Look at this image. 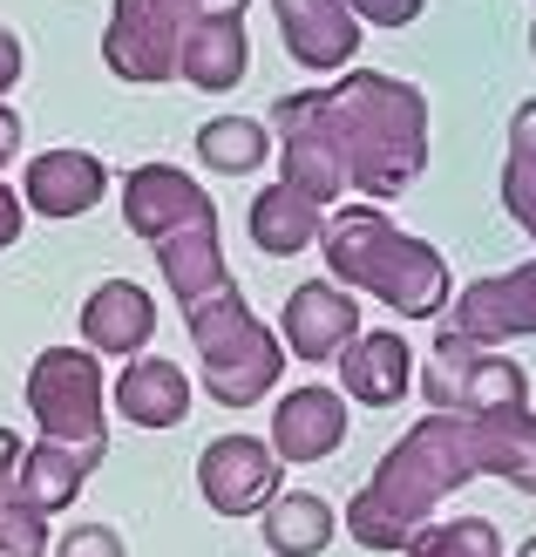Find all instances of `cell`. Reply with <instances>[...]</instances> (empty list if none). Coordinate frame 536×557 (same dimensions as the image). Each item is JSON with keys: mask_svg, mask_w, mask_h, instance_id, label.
Masks as SVG:
<instances>
[{"mask_svg": "<svg viewBox=\"0 0 536 557\" xmlns=\"http://www.w3.org/2000/svg\"><path fill=\"white\" fill-rule=\"evenodd\" d=\"M475 476H502L536 496V408L502 414H428L374 462L366 490L347 504V537L366 550H408L441 496Z\"/></svg>", "mask_w": 536, "mask_h": 557, "instance_id": "obj_1", "label": "cell"}, {"mask_svg": "<svg viewBox=\"0 0 536 557\" xmlns=\"http://www.w3.org/2000/svg\"><path fill=\"white\" fill-rule=\"evenodd\" d=\"M259 517H265V550H278V557H320L333 544V531H340V517H333L320 490H286Z\"/></svg>", "mask_w": 536, "mask_h": 557, "instance_id": "obj_20", "label": "cell"}, {"mask_svg": "<svg viewBox=\"0 0 536 557\" xmlns=\"http://www.w3.org/2000/svg\"><path fill=\"white\" fill-rule=\"evenodd\" d=\"M21 225H27V205L14 198V190H8V184H0V252H8V245L21 238Z\"/></svg>", "mask_w": 536, "mask_h": 557, "instance_id": "obj_30", "label": "cell"}, {"mask_svg": "<svg viewBox=\"0 0 536 557\" xmlns=\"http://www.w3.org/2000/svg\"><path fill=\"white\" fill-rule=\"evenodd\" d=\"M441 333H456V341L483 347V354H502V341H529L536 333V259L462 286V299H456V313H448Z\"/></svg>", "mask_w": 536, "mask_h": 557, "instance_id": "obj_8", "label": "cell"}, {"mask_svg": "<svg viewBox=\"0 0 536 557\" xmlns=\"http://www.w3.org/2000/svg\"><path fill=\"white\" fill-rule=\"evenodd\" d=\"M157 265L163 278H171L177 306L190 313V306H204L217 293H232V265H224V245H217V225H197V232H177L157 245Z\"/></svg>", "mask_w": 536, "mask_h": 557, "instance_id": "obj_19", "label": "cell"}, {"mask_svg": "<svg viewBox=\"0 0 536 557\" xmlns=\"http://www.w3.org/2000/svg\"><path fill=\"white\" fill-rule=\"evenodd\" d=\"M48 557H129V550L109 523H75L62 544H48Z\"/></svg>", "mask_w": 536, "mask_h": 557, "instance_id": "obj_27", "label": "cell"}, {"mask_svg": "<svg viewBox=\"0 0 536 557\" xmlns=\"http://www.w3.org/2000/svg\"><path fill=\"white\" fill-rule=\"evenodd\" d=\"M21 69H27V54H21V35L14 27H0V96L21 82Z\"/></svg>", "mask_w": 536, "mask_h": 557, "instance_id": "obj_29", "label": "cell"}, {"mask_svg": "<svg viewBox=\"0 0 536 557\" xmlns=\"http://www.w3.org/2000/svg\"><path fill=\"white\" fill-rule=\"evenodd\" d=\"M414 387V354L401 333H360L340 354V395H353L360 408H394Z\"/></svg>", "mask_w": 536, "mask_h": 557, "instance_id": "obj_17", "label": "cell"}, {"mask_svg": "<svg viewBox=\"0 0 536 557\" xmlns=\"http://www.w3.org/2000/svg\"><path fill=\"white\" fill-rule=\"evenodd\" d=\"M190 0H116L102 27V62L116 82H177V54L190 35Z\"/></svg>", "mask_w": 536, "mask_h": 557, "instance_id": "obj_7", "label": "cell"}, {"mask_svg": "<svg viewBox=\"0 0 536 557\" xmlns=\"http://www.w3.org/2000/svg\"><path fill=\"white\" fill-rule=\"evenodd\" d=\"M265 150H272V129L259 116H211L197 129V163H204V171H224V177L259 171Z\"/></svg>", "mask_w": 536, "mask_h": 557, "instance_id": "obj_23", "label": "cell"}, {"mask_svg": "<svg viewBox=\"0 0 536 557\" xmlns=\"http://www.w3.org/2000/svg\"><path fill=\"white\" fill-rule=\"evenodd\" d=\"M197 490L217 517H251L278 496V456L259 435H217L204 456H197Z\"/></svg>", "mask_w": 536, "mask_h": 557, "instance_id": "obj_10", "label": "cell"}, {"mask_svg": "<svg viewBox=\"0 0 536 557\" xmlns=\"http://www.w3.org/2000/svg\"><path fill=\"white\" fill-rule=\"evenodd\" d=\"M251 69V41H245V21H217V14H197L190 35H184V54H177V75L204 96H224L238 89Z\"/></svg>", "mask_w": 536, "mask_h": 557, "instance_id": "obj_18", "label": "cell"}, {"mask_svg": "<svg viewBox=\"0 0 536 557\" xmlns=\"http://www.w3.org/2000/svg\"><path fill=\"white\" fill-rule=\"evenodd\" d=\"M14 150H21V116H14L8 102H0V171L14 163Z\"/></svg>", "mask_w": 536, "mask_h": 557, "instance_id": "obj_32", "label": "cell"}, {"mask_svg": "<svg viewBox=\"0 0 536 557\" xmlns=\"http://www.w3.org/2000/svg\"><path fill=\"white\" fill-rule=\"evenodd\" d=\"M0 557H48V517L21 496L0 504Z\"/></svg>", "mask_w": 536, "mask_h": 557, "instance_id": "obj_26", "label": "cell"}, {"mask_svg": "<svg viewBox=\"0 0 536 557\" xmlns=\"http://www.w3.org/2000/svg\"><path fill=\"white\" fill-rule=\"evenodd\" d=\"M278 129L320 136V150L340 163L360 198H401L428 171V96L414 82L374 69H347L333 89H299L272 102Z\"/></svg>", "mask_w": 536, "mask_h": 557, "instance_id": "obj_2", "label": "cell"}, {"mask_svg": "<svg viewBox=\"0 0 536 557\" xmlns=\"http://www.w3.org/2000/svg\"><path fill=\"white\" fill-rule=\"evenodd\" d=\"M123 225L144 245H163L177 232L217 225V205L190 171H177V163H144V171L123 177Z\"/></svg>", "mask_w": 536, "mask_h": 557, "instance_id": "obj_9", "label": "cell"}, {"mask_svg": "<svg viewBox=\"0 0 536 557\" xmlns=\"http://www.w3.org/2000/svg\"><path fill=\"white\" fill-rule=\"evenodd\" d=\"M157 333V299L136 286V278H102V286L82 299V341L89 354H116L136 360Z\"/></svg>", "mask_w": 536, "mask_h": 557, "instance_id": "obj_15", "label": "cell"}, {"mask_svg": "<svg viewBox=\"0 0 536 557\" xmlns=\"http://www.w3.org/2000/svg\"><path fill=\"white\" fill-rule=\"evenodd\" d=\"M184 326H190L197 360H204V387L224 408L265 401L272 387H278V374H286V341H278V333L238 299V286L204 299V306H190Z\"/></svg>", "mask_w": 536, "mask_h": 557, "instance_id": "obj_4", "label": "cell"}, {"mask_svg": "<svg viewBox=\"0 0 536 557\" xmlns=\"http://www.w3.org/2000/svg\"><path fill=\"white\" fill-rule=\"evenodd\" d=\"M109 401L129 429H177L190 414V374L177 360H157V354H136L123 360V381L109 387Z\"/></svg>", "mask_w": 536, "mask_h": 557, "instance_id": "obj_16", "label": "cell"}, {"mask_svg": "<svg viewBox=\"0 0 536 557\" xmlns=\"http://www.w3.org/2000/svg\"><path fill=\"white\" fill-rule=\"evenodd\" d=\"M428 387L435 414H502V408H529V374L502 354H483L456 341V333H435V354H428Z\"/></svg>", "mask_w": 536, "mask_h": 557, "instance_id": "obj_6", "label": "cell"}, {"mask_svg": "<svg viewBox=\"0 0 536 557\" xmlns=\"http://www.w3.org/2000/svg\"><path fill=\"white\" fill-rule=\"evenodd\" d=\"M278 333H286V347L299 360L320 368V360H340L366 326H360V306H353V293L340 286V278H306V286H292Z\"/></svg>", "mask_w": 536, "mask_h": 557, "instance_id": "obj_11", "label": "cell"}, {"mask_svg": "<svg viewBox=\"0 0 536 557\" xmlns=\"http://www.w3.org/2000/svg\"><path fill=\"white\" fill-rule=\"evenodd\" d=\"M82 483H89V462L68 456L62 442H35V449H21L14 496H21V504H35L41 517H48V510H62V504H75Z\"/></svg>", "mask_w": 536, "mask_h": 557, "instance_id": "obj_22", "label": "cell"}, {"mask_svg": "<svg viewBox=\"0 0 536 557\" xmlns=\"http://www.w3.org/2000/svg\"><path fill=\"white\" fill-rule=\"evenodd\" d=\"M529 54H536V27H529Z\"/></svg>", "mask_w": 536, "mask_h": 557, "instance_id": "obj_35", "label": "cell"}, {"mask_svg": "<svg viewBox=\"0 0 536 557\" xmlns=\"http://www.w3.org/2000/svg\"><path fill=\"white\" fill-rule=\"evenodd\" d=\"M27 414L41 422V442H62L68 456L102 469L109 456V381L89 347H48L27 368Z\"/></svg>", "mask_w": 536, "mask_h": 557, "instance_id": "obj_5", "label": "cell"}, {"mask_svg": "<svg viewBox=\"0 0 536 557\" xmlns=\"http://www.w3.org/2000/svg\"><path fill=\"white\" fill-rule=\"evenodd\" d=\"M347 442V395L306 381L272 408V456L278 462H326Z\"/></svg>", "mask_w": 536, "mask_h": 557, "instance_id": "obj_12", "label": "cell"}, {"mask_svg": "<svg viewBox=\"0 0 536 557\" xmlns=\"http://www.w3.org/2000/svg\"><path fill=\"white\" fill-rule=\"evenodd\" d=\"M272 14H278V35H286V54L306 69H320L333 75L360 54V21L347 0H272Z\"/></svg>", "mask_w": 536, "mask_h": 557, "instance_id": "obj_13", "label": "cell"}, {"mask_svg": "<svg viewBox=\"0 0 536 557\" xmlns=\"http://www.w3.org/2000/svg\"><path fill=\"white\" fill-rule=\"evenodd\" d=\"M109 198V171L89 150H41L21 171V205L41 218H89Z\"/></svg>", "mask_w": 536, "mask_h": 557, "instance_id": "obj_14", "label": "cell"}, {"mask_svg": "<svg viewBox=\"0 0 536 557\" xmlns=\"http://www.w3.org/2000/svg\"><path fill=\"white\" fill-rule=\"evenodd\" d=\"M320 245H326V272L360 286V293H374L381 306H394V320H435L448 306V259L428 238L401 232L374 205L326 211Z\"/></svg>", "mask_w": 536, "mask_h": 557, "instance_id": "obj_3", "label": "cell"}, {"mask_svg": "<svg viewBox=\"0 0 536 557\" xmlns=\"http://www.w3.org/2000/svg\"><path fill=\"white\" fill-rule=\"evenodd\" d=\"M502 205L536 238V96L510 116V150H502Z\"/></svg>", "mask_w": 536, "mask_h": 557, "instance_id": "obj_24", "label": "cell"}, {"mask_svg": "<svg viewBox=\"0 0 536 557\" xmlns=\"http://www.w3.org/2000/svg\"><path fill=\"white\" fill-rule=\"evenodd\" d=\"M320 218H326L320 205H306L299 190L272 184V190L251 198V245L272 252V259H299L306 245H320Z\"/></svg>", "mask_w": 536, "mask_h": 557, "instance_id": "obj_21", "label": "cell"}, {"mask_svg": "<svg viewBox=\"0 0 536 557\" xmlns=\"http://www.w3.org/2000/svg\"><path fill=\"white\" fill-rule=\"evenodd\" d=\"M516 557H536V537H529V544H523V550H516Z\"/></svg>", "mask_w": 536, "mask_h": 557, "instance_id": "obj_34", "label": "cell"}, {"mask_svg": "<svg viewBox=\"0 0 536 557\" xmlns=\"http://www.w3.org/2000/svg\"><path fill=\"white\" fill-rule=\"evenodd\" d=\"M14 469H21V435H14V429H0V504L14 496Z\"/></svg>", "mask_w": 536, "mask_h": 557, "instance_id": "obj_31", "label": "cell"}, {"mask_svg": "<svg viewBox=\"0 0 536 557\" xmlns=\"http://www.w3.org/2000/svg\"><path fill=\"white\" fill-rule=\"evenodd\" d=\"M401 557H502V537L489 517H448V523H428Z\"/></svg>", "mask_w": 536, "mask_h": 557, "instance_id": "obj_25", "label": "cell"}, {"mask_svg": "<svg viewBox=\"0 0 536 557\" xmlns=\"http://www.w3.org/2000/svg\"><path fill=\"white\" fill-rule=\"evenodd\" d=\"M353 8V21H374V27H408V21H421V8L428 0H347Z\"/></svg>", "mask_w": 536, "mask_h": 557, "instance_id": "obj_28", "label": "cell"}, {"mask_svg": "<svg viewBox=\"0 0 536 557\" xmlns=\"http://www.w3.org/2000/svg\"><path fill=\"white\" fill-rule=\"evenodd\" d=\"M251 0H190V14H217V21H245Z\"/></svg>", "mask_w": 536, "mask_h": 557, "instance_id": "obj_33", "label": "cell"}]
</instances>
